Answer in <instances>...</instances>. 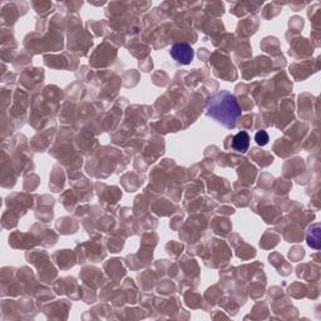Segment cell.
<instances>
[{
  "instance_id": "1",
  "label": "cell",
  "mask_w": 321,
  "mask_h": 321,
  "mask_svg": "<svg viewBox=\"0 0 321 321\" xmlns=\"http://www.w3.org/2000/svg\"><path fill=\"white\" fill-rule=\"evenodd\" d=\"M206 113L208 117L221 123L222 126L234 129L242 112L235 95H232L227 90H221V92L213 94L207 100Z\"/></svg>"
},
{
  "instance_id": "2",
  "label": "cell",
  "mask_w": 321,
  "mask_h": 321,
  "mask_svg": "<svg viewBox=\"0 0 321 321\" xmlns=\"http://www.w3.org/2000/svg\"><path fill=\"white\" fill-rule=\"evenodd\" d=\"M170 54L175 62H177L178 64L182 65L191 64V62H192L193 58H195V51L191 48V45H188V44L186 43L173 44L172 48H171Z\"/></svg>"
},
{
  "instance_id": "3",
  "label": "cell",
  "mask_w": 321,
  "mask_h": 321,
  "mask_svg": "<svg viewBox=\"0 0 321 321\" xmlns=\"http://www.w3.org/2000/svg\"><path fill=\"white\" fill-rule=\"evenodd\" d=\"M250 147V136L247 132L241 131L232 138V148L240 153H245Z\"/></svg>"
},
{
  "instance_id": "4",
  "label": "cell",
  "mask_w": 321,
  "mask_h": 321,
  "mask_svg": "<svg viewBox=\"0 0 321 321\" xmlns=\"http://www.w3.org/2000/svg\"><path fill=\"white\" fill-rule=\"evenodd\" d=\"M320 226L318 224L314 225L313 227L309 229L308 235H306V240H308L309 246L314 247V249H320V231H319Z\"/></svg>"
},
{
  "instance_id": "5",
  "label": "cell",
  "mask_w": 321,
  "mask_h": 321,
  "mask_svg": "<svg viewBox=\"0 0 321 321\" xmlns=\"http://www.w3.org/2000/svg\"><path fill=\"white\" fill-rule=\"evenodd\" d=\"M255 141H256V143L259 146H265L269 142V136H267V133L265 131H260L255 136Z\"/></svg>"
}]
</instances>
